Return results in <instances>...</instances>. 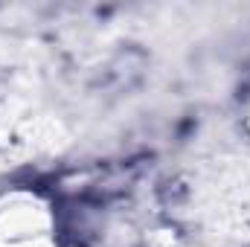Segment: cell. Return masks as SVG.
Segmentation results:
<instances>
[{"mask_svg": "<svg viewBox=\"0 0 250 247\" xmlns=\"http://www.w3.org/2000/svg\"><path fill=\"white\" fill-rule=\"evenodd\" d=\"M0 247H56L50 206L29 192L0 198Z\"/></svg>", "mask_w": 250, "mask_h": 247, "instance_id": "obj_1", "label": "cell"}]
</instances>
